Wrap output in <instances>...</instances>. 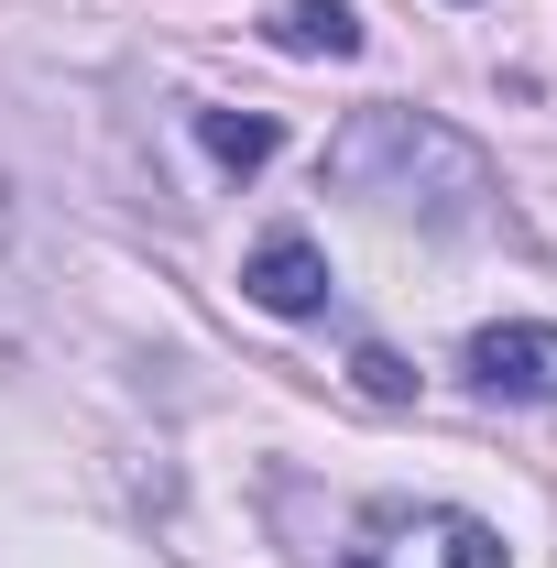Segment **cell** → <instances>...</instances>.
<instances>
[{
    "mask_svg": "<svg viewBox=\"0 0 557 568\" xmlns=\"http://www.w3.org/2000/svg\"><path fill=\"white\" fill-rule=\"evenodd\" d=\"M328 186L361 197V209H394V219H426V230H482L492 219V164L448 121L426 110H350V132L328 142Z\"/></svg>",
    "mask_w": 557,
    "mask_h": 568,
    "instance_id": "obj_1",
    "label": "cell"
},
{
    "mask_svg": "<svg viewBox=\"0 0 557 568\" xmlns=\"http://www.w3.org/2000/svg\"><path fill=\"white\" fill-rule=\"evenodd\" d=\"M340 568H503V536L459 503H383Z\"/></svg>",
    "mask_w": 557,
    "mask_h": 568,
    "instance_id": "obj_2",
    "label": "cell"
},
{
    "mask_svg": "<svg viewBox=\"0 0 557 568\" xmlns=\"http://www.w3.org/2000/svg\"><path fill=\"white\" fill-rule=\"evenodd\" d=\"M198 142H209V153L230 164V175H252V164H274L284 121H263V110H252V121H230V110H198Z\"/></svg>",
    "mask_w": 557,
    "mask_h": 568,
    "instance_id": "obj_6",
    "label": "cell"
},
{
    "mask_svg": "<svg viewBox=\"0 0 557 568\" xmlns=\"http://www.w3.org/2000/svg\"><path fill=\"white\" fill-rule=\"evenodd\" d=\"M241 295H252L263 317H317V306H328V252H317L306 230H274V241H252Z\"/></svg>",
    "mask_w": 557,
    "mask_h": 568,
    "instance_id": "obj_4",
    "label": "cell"
},
{
    "mask_svg": "<svg viewBox=\"0 0 557 568\" xmlns=\"http://www.w3.org/2000/svg\"><path fill=\"white\" fill-rule=\"evenodd\" d=\"M263 33H274L284 55H361V11L350 0H284Z\"/></svg>",
    "mask_w": 557,
    "mask_h": 568,
    "instance_id": "obj_5",
    "label": "cell"
},
{
    "mask_svg": "<svg viewBox=\"0 0 557 568\" xmlns=\"http://www.w3.org/2000/svg\"><path fill=\"white\" fill-rule=\"evenodd\" d=\"M350 372H361V394H372V405H405V394H416V372H405L394 351H361Z\"/></svg>",
    "mask_w": 557,
    "mask_h": 568,
    "instance_id": "obj_7",
    "label": "cell"
},
{
    "mask_svg": "<svg viewBox=\"0 0 557 568\" xmlns=\"http://www.w3.org/2000/svg\"><path fill=\"white\" fill-rule=\"evenodd\" d=\"M459 372H470V394H492V405H557V328L503 317V328H482L459 351Z\"/></svg>",
    "mask_w": 557,
    "mask_h": 568,
    "instance_id": "obj_3",
    "label": "cell"
}]
</instances>
